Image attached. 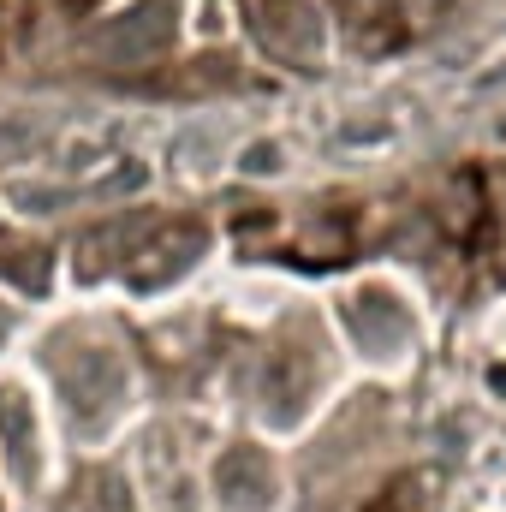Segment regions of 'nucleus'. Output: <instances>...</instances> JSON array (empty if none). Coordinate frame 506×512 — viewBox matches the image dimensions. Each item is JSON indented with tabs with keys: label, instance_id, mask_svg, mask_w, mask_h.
<instances>
[{
	"label": "nucleus",
	"instance_id": "1",
	"mask_svg": "<svg viewBox=\"0 0 506 512\" xmlns=\"http://www.w3.org/2000/svg\"><path fill=\"white\" fill-rule=\"evenodd\" d=\"M173 42V0H143V6H131L126 18L96 42L108 60H126V66H143L149 54H161Z\"/></svg>",
	"mask_w": 506,
	"mask_h": 512
},
{
	"label": "nucleus",
	"instance_id": "2",
	"mask_svg": "<svg viewBox=\"0 0 506 512\" xmlns=\"http://www.w3.org/2000/svg\"><path fill=\"white\" fill-rule=\"evenodd\" d=\"M203 251V227H149V239L131 251V286H167L173 274H185Z\"/></svg>",
	"mask_w": 506,
	"mask_h": 512
},
{
	"label": "nucleus",
	"instance_id": "3",
	"mask_svg": "<svg viewBox=\"0 0 506 512\" xmlns=\"http://www.w3.org/2000/svg\"><path fill=\"white\" fill-rule=\"evenodd\" d=\"M256 36H262L274 54H298V60H310V54H316V42H322V24L310 18V6H304V0H274V6H262Z\"/></svg>",
	"mask_w": 506,
	"mask_h": 512
},
{
	"label": "nucleus",
	"instance_id": "4",
	"mask_svg": "<svg viewBox=\"0 0 506 512\" xmlns=\"http://www.w3.org/2000/svg\"><path fill=\"white\" fill-rule=\"evenodd\" d=\"M441 227H447V239H483V227H489V185H483V173H453V185H447V203H441Z\"/></svg>",
	"mask_w": 506,
	"mask_h": 512
},
{
	"label": "nucleus",
	"instance_id": "5",
	"mask_svg": "<svg viewBox=\"0 0 506 512\" xmlns=\"http://www.w3.org/2000/svg\"><path fill=\"white\" fill-rule=\"evenodd\" d=\"M352 334H358L364 346L387 352V340L399 346L411 328H405V316L393 310V298H381V292H364V298H352Z\"/></svg>",
	"mask_w": 506,
	"mask_h": 512
},
{
	"label": "nucleus",
	"instance_id": "6",
	"mask_svg": "<svg viewBox=\"0 0 506 512\" xmlns=\"http://www.w3.org/2000/svg\"><path fill=\"white\" fill-rule=\"evenodd\" d=\"M364 512H441V477L435 471H405L393 489H381Z\"/></svg>",
	"mask_w": 506,
	"mask_h": 512
},
{
	"label": "nucleus",
	"instance_id": "7",
	"mask_svg": "<svg viewBox=\"0 0 506 512\" xmlns=\"http://www.w3.org/2000/svg\"><path fill=\"white\" fill-rule=\"evenodd\" d=\"M0 435H6V447H12V471L30 477V471H36V459H30V405H24V393H12V387H0Z\"/></svg>",
	"mask_w": 506,
	"mask_h": 512
},
{
	"label": "nucleus",
	"instance_id": "8",
	"mask_svg": "<svg viewBox=\"0 0 506 512\" xmlns=\"http://www.w3.org/2000/svg\"><path fill=\"white\" fill-rule=\"evenodd\" d=\"M239 477L251 483V495H256V501L268 495V465H262V453H256V447H233V453L221 459L215 483H221V495H227V501H239Z\"/></svg>",
	"mask_w": 506,
	"mask_h": 512
},
{
	"label": "nucleus",
	"instance_id": "9",
	"mask_svg": "<svg viewBox=\"0 0 506 512\" xmlns=\"http://www.w3.org/2000/svg\"><path fill=\"white\" fill-rule=\"evenodd\" d=\"M352 245V233H346V221H334V215H322V221H310L304 233H298V256L304 262H340Z\"/></svg>",
	"mask_w": 506,
	"mask_h": 512
},
{
	"label": "nucleus",
	"instance_id": "10",
	"mask_svg": "<svg viewBox=\"0 0 506 512\" xmlns=\"http://www.w3.org/2000/svg\"><path fill=\"white\" fill-rule=\"evenodd\" d=\"M0 274H12L18 286H30V292H36V286L48 280V256H42V251H18V256H0Z\"/></svg>",
	"mask_w": 506,
	"mask_h": 512
},
{
	"label": "nucleus",
	"instance_id": "11",
	"mask_svg": "<svg viewBox=\"0 0 506 512\" xmlns=\"http://www.w3.org/2000/svg\"><path fill=\"white\" fill-rule=\"evenodd\" d=\"M143 179H149V167H143V161H126V167H114L108 179H96V197H102V203H108V197H126Z\"/></svg>",
	"mask_w": 506,
	"mask_h": 512
},
{
	"label": "nucleus",
	"instance_id": "12",
	"mask_svg": "<svg viewBox=\"0 0 506 512\" xmlns=\"http://www.w3.org/2000/svg\"><path fill=\"white\" fill-rule=\"evenodd\" d=\"M6 197L12 203H30V209H54L60 203V191H42V185H6Z\"/></svg>",
	"mask_w": 506,
	"mask_h": 512
},
{
	"label": "nucleus",
	"instance_id": "13",
	"mask_svg": "<svg viewBox=\"0 0 506 512\" xmlns=\"http://www.w3.org/2000/svg\"><path fill=\"white\" fill-rule=\"evenodd\" d=\"M274 167H280V149L274 143H251L245 149V173H274Z\"/></svg>",
	"mask_w": 506,
	"mask_h": 512
},
{
	"label": "nucleus",
	"instance_id": "14",
	"mask_svg": "<svg viewBox=\"0 0 506 512\" xmlns=\"http://www.w3.org/2000/svg\"><path fill=\"white\" fill-rule=\"evenodd\" d=\"M346 12H352V24H370L387 12V0H346Z\"/></svg>",
	"mask_w": 506,
	"mask_h": 512
},
{
	"label": "nucleus",
	"instance_id": "15",
	"mask_svg": "<svg viewBox=\"0 0 506 512\" xmlns=\"http://www.w3.org/2000/svg\"><path fill=\"white\" fill-rule=\"evenodd\" d=\"M66 6H96V0H66Z\"/></svg>",
	"mask_w": 506,
	"mask_h": 512
}]
</instances>
